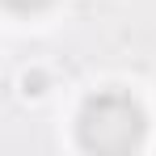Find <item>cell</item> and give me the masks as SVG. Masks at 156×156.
<instances>
[{
  "mask_svg": "<svg viewBox=\"0 0 156 156\" xmlns=\"http://www.w3.org/2000/svg\"><path fill=\"white\" fill-rule=\"evenodd\" d=\"M76 135H80V148H89V152H105V156L131 152L144 139V110L118 89L93 93L80 105Z\"/></svg>",
  "mask_w": 156,
  "mask_h": 156,
  "instance_id": "obj_1",
  "label": "cell"
},
{
  "mask_svg": "<svg viewBox=\"0 0 156 156\" xmlns=\"http://www.w3.org/2000/svg\"><path fill=\"white\" fill-rule=\"evenodd\" d=\"M26 93H42V76H38V72L26 76Z\"/></svg>",
  "mask_w": 156,
  "mask_h": 156,
  "instance_id": "obj_3",
  "label": "cell"
},
{
  "mask_svg": "<svg viewBox=\"0 0 156 156\" xmlns=\"http://www.w3.org/2000/svg\"><path fill=\"white\" fill-rule=\"evenodd\" d=\"M0 4H9V9H17V13H38V9H47L51 0H0Z\"/></svg>",
  "mask_w": 156,
  "mask_h": 156,
  "instance_id": "obj_2",
  "label": "cell"
}]
</instances>
